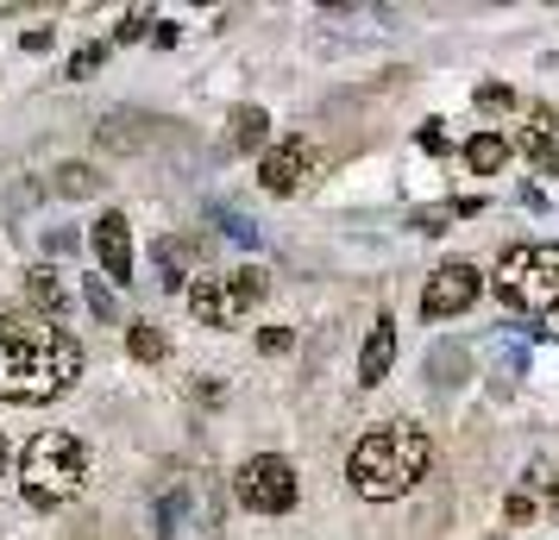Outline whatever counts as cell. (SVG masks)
Wrapping results in <instances>:
<instances>
[{"mask_svg": "<svg viewBox=\"0 0 559 540\" xmlns=\"http://www.w3.org/2000/svg\"><path fill=\"white\" fill-rule=\"evenodd\" d=\"M82 377V346L57 327H26L20 314H0V396L7 403H57Z\"/></svg>", "mask_w": 559, "mask_h": 540, "instance_id": "1", "label": "cell"}, {"mask_svg": "<svg viewBox=\"0 0 559 540\" xmlns=\"http://www.w3.org/2000/svg\"><path fill=\"white\" fill-rule=\"evenodd\" d=\"M428 465H433V446L421 428H378L346 453V484L365 503H396L428 478Z\"/></svg>", "mask_w": 559, "mask_h": 540, "instance_id": "2", "label": "cell"}, {"mask_svg": "<svg viewBox=\"0 0 559 540\" xmlns=\"http://www.w3.org/2000/svg\"><path fill=\"white\" fill-rule=\"evenodd\" d=\"M152 528L157 540H221V490L207 471L177 465L152 490Z\"/></svg>", "mask_w": 559, "mask_h": 540, "instance_id": "3", "label": "cell"}, {"mask_svg": "<svg viewBox=\"0 0 559 540\" xmlns=\"http://www.w3.org/2000/svg\"><path fill=\"white\" fill-rule=\"evenodd\" d=\"M88 478V453H82L76 434H38L26 446V459H20V490H26L32 509H63L70 496L82 490Z\"/></svg>", "mask_w": 559, "mask_h": 540, "instance_id": "4", "label": "cell"}, {"mask_svg": "<svg viewBox=\"0 0 559 540\" xmlns=\"http://www.w3.org/2000/svg\"><path fill=\"white\" fill-rule=\"evenodd\" d=\"M497 302L515 314H547L559 309V245H509L497 257Z\"/></svg>", "mask_w": 559, "mask_h": 540, "instance_id": "5", "label": "cell"}, {"mask_svg": "<svg viewBox=\"0 0 559 540\" xmlns=\"http://www.w3.org/2000/svg\"><path fill=\"white\" fill-rule=\"evenodd\" d=\"M264 271H227V277H202V284H189V309L202 327H233V321H246V309L264 302Z\"/></svg>", "mask_w": 559, "mask_h": 540, "instance_id": "6", "label": "cell"}, {"mask_svg": "<svg viewBox=\"0 0 559 540\" xmlns=\"http://www.w3.org/2000/svg\"><path fill=\"white\" fill-rule=\"evenodd\" d=\"M233 496L246 503L252 515H283L296 509V465L283 459V453H258V459L239 465V478H233Z\"/></svg>", "mask_w": 559, "mask_h": 540, "instance_id": "7", "label": "cell"}, {"mask_svg": "<svg viewBox=\"0 0 559 540\" xmlns=\"http://www.w3.org/2000/svg\"><path fill=\"white\" fill-rule=\"evenodd\" d=\"M478 296H484V277L472 264H440L428 277V289H421V314H428V321H453V314H465Z\"/></svg>", "mask_w": 559, "mask_h": 540, "instance_id": "8", "label": "cell"}, {"mask_svg": "<svg viewBox=\"0 0 559 540\" xmlns=\"http://www.w3.org/2000/svg\"><path fill=\"white\" fill-rule=\"evenodd\" d=\"M308 170H314V145H308V139H283L277 152H264L258 182H264L271 195H296V189L308 182Z\"/></svg>", "mask_w": 559, "mask_h": 540, "instance_id": "9", "label": "cell"}, {"mask_svg": "<svg viewBox=\"0 0 559 540\" xmlns=\"http://www.w3.org/2000/svg\"><path fill=\"white\" fill-rule=\"evenodd\" d=\"M88 245H95V257H102V271L114 277V284H132V227H127V214H102L95 232H88Z\"/></svg>", "mask_w": 559, "mask_h": 540, "instance_id": "10", "label": "cell"}, {"mask_svg": "<svg viewBox=\"0 0 559 540\" xmlns=\"http://www.w3.org/2000/svg\"><path fill=\"white\" fill-rule=\"evenodd\" d=\"M390 359H396V321L378 314L371 334H365V346H358V384H383V377H390Z\"/></svg>", "mask_w": 559, "mask_h": 540, "instance_id": "11", "label": "cell"}, {"mask_svg": "<svg viewBox=\"0 0 559 540\" xmlns=\"http://www.w3.org/2000/svg\"><path fill=\"white\" fill-rule=\"evenodd\" d=\"M509 145L522 157H534V164H547V157H554V113H547V107H528V127L515 132Z\"/></svg>", "mask_w": 559, "mask_h": 540, "instance_id": "12", "label": "cell"}, {"mask_svg": "<svg viewBox=\"0 0 559 540\" xmlns=\"http://www.w3.org/2000/svg\"><path fill=\"white\" fill-rule=\"evenodd\" d=\"M465 164L478 170V177H497L509 164V139L503 132H478V139H465Z\"/></svg>", "mask_w": 559, "mask_h": 540, "instance_id": "13", "label": "cell"}, {"mask_svg": "<svg viewBox=\"0 0 559 540\" xmlns=\"http://www.w3.org/2000/svg\"><path fill=\"white\" fill-rule=\"evenodd\" d=\"M271 139V113L264 107H233V152H264Z\"/></svg>", "mask_w": 559, "mask_h": 540, "instance_id": "14", "label": "cell"}, {"mask_svg": "<svg viewBox=\"0 0 559 540\" xmlns=\"http://www.w3.org/2000/svg\"><path fill=\"white\" fill-rule=\"evenodd\" d=\"M26 302L38 314H51V327H57V314H63V284H57L51 271H32L26 277Z\"/></svg>", "mask_w": 559, "mask_h": 540, "instance_id": "15", "label": "cell"}, {"mask_svg": "<svg viewBox=\"0 0 559 540\" xmlns=\"http://www.w3.org/2000/svg\"><path fill=\"white\" fill-rule=\"evenodd\" d=\"M157 284L164 289L189 284V245H182V239H164V245H157Z\"/></svg>", "mask_w": 559, "mask_h": 540, "instance_id": "16", "label": "cell"}, {"mask_svg": "<svg viewBox=\"0 0 559 540\" xmlns=\"http://www.w3.org/2000/svg\"><path fill=\"white\" fill-rule=\"evenodd\" d=\"M127 346H132V359H145V364H157L164 352H170V339L157 334L152 321H132V334H127Z\"/></svg>", "mask_w": 559, "mask_h": 540, "instance_id": "17", "label": "cell"}, {"mask_svg": "<svg viewBox=\"0 0 559 540\" xmlns=\"http://www.w3.org/2000/svg\"><path fill=\"white\" fill-rule=\"evenodd\" d=\"M57 195H102V177H95V170H88V164H63V170H57Z\"/></svg>", "mask_w": 559, "mask_h": 540, "instance_id": "18", "label": "cell"}, {"mask_svg": "<svg viewBox=\"0 0 559 540\" xmlns=\"http://www.w3.org/2000/svg\"><path fill=\"white\" fill-rule=\"evenodd\" d=\"M82 296H88V309H95V321H114V314H120V302H114V289H107L102 277H88V289H82Z\"/></svg>", "mask_w": 559, "mask_h": 540, "instance_id": "19", "label": "cell"}, {"mask_svg": "<svg viewBox=\"0 0 559 540\" xmlns=\"http://www.w3.org/2000/svg\"><path fill=\"white\" fill-rule=\"evenodd\" d=\"M102 57H107V45H82V51L70 57V82H88L95 70H102Z\"/></svg>", "mask_w": 559, "mask_h": 540, "instance_id": "20", "label": "cell"}, {"mask_svg": "<svg viewBox=\"0 0 559 540\" xmlns=\"http://www.w3.org/2000/svg\"><path fill=\"white\" fill-rule=\"evenodd\" d=\"M258 346H264V352H271V359H283V352H289V346H296V339H289V327H264V334H258Z\"/></svg>", "mask_w": 559, "mask_h": 540, "instance_id": "21", "label": "cell"}, {"mask_svg": "<svg viewBox=\"0 0 559 540\" xmlns=\"http://www.w3.org/2000/svg\"><path fill=\"white\" fill-rule=\"evenodd\" d=\"M478 107H509V88H503V82H490V88H478Z\"/></svg>", "mask_w": 559, "mask_h": 540, "instance_id": "22", "label": "cell"}, {"mask_svg": "<svg viewBox=\"0 0 559 540\" xmlns=\"http://www.w3.org/2000/svg\"><path fill=\"white\" fill-rule=\"evenodd\" d=\"M421 145H428V152H447V132H440V120H428V127H421Z\"/></svg>", "mask_w": 559, "mask_h": 540, "instance_id": "23", "label": "cell"}, {"mask_svg": "<svg viewBox=\"0 0 559 540\" xmlns=\"http://www.w3.org/2000/svg\"><path fill=\"white\" fill-rule=\"evenodd\" d=\"M145 32H152V20H145V13H132L127 26H120V38H145Z\"/></svg>", "mask_w": 559, "mask_h": 540, "instance_id": "24", "label": "cell"}, {"mask_svg": "<svg viewBox=\"0 0 559 540\" xmlns=\"http://www.w3.org/2000/svg\"><path fill=\"white\" fill-rule=\"evenodd\" d=\"M0 465H7V440H0Z\"/></svg>", "mask_w": 559, "mask_h": 540, "instance_id": "25", "label": "cell"}, {"mask_svg": "<svg viewBox=\"0 0 559 540\" xmlns=\"http://www.w3.org/2000/svg\"><path fill=\"white\" fill-rule=\"evenodd\" d=\"M554 503H559V478H554Z\"/></svg>", "mask_w": 559, "mask_h": 540, "instance_id": "26", "label": "cell"}]
</instances>
